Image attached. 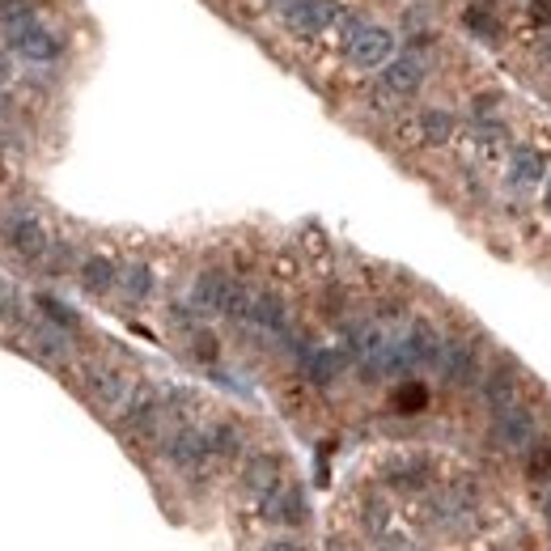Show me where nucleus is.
<instances>
[{
	"instance_id": "ddd939ff",
	"label": "nucleus",
	"mask_w": 551,
	"mask_h": 551,
	"mask_svg": "<svg viewBox=\"0 0 551 551\" xmlns=\"http://www.w3.org/2000/svg\"><path fill=\"white\" fill-rule=\"evenodd\" d=\"M284 484V467L276 454H251L242 467V492L255 496V501H263V496H272L276 488Z\"/></svg>"
},
{
	"instance_id": "0eeeda50",
	"label": "nucleus",
	"mask_w": 551,
	"mask_h": 551,
	"mask_svg": "<svg viewBox=\"0 0 551 551\" xmlns=\"http://www.w3.org/2000/svg\"><path fill=\"white\" fill-rule=\"evenodd\" d=\"M378 85H382V94L390 98H412L424 90V81H429V64H424L420 56H412V51H403V56H395L390 64L378 68Z\"/></svg>"
},
{
	"instance_id": "f257e3e1",
	"label": "nucleus",
	"mask_w": 551,
	"mask_h": 551,
	"mask_svg": "<svg viewBox=\"0 0 551 551\" xmlns=\"http://www.w3.org/2000/svg\"><path fill=\"white\" fill-rule=\"evenodd\" d=\"M395 47H399L395 30H386L378 22H361L357 34L344 43V60L357 68V73H373V68H382V64L395 60Z\"/></svg>"
},
{
	"instance_id": "7c9ffc66",
	"label": "nucleus",
	"mask_w": 551,
	"mask_h": 551,
	"mask_svg": "<svg viewBox=\"0 0 551 551\" xmlns=\"http://www.w3.org/2000/svg\"><path fill=\"white\" fill-rule=\"evenodd\" d=\"M382 551H416L403 535H382Z\"/></svg>"
},
{
	"instance_id": "423d86ee",
	"label": "nucleus",
	"mask_w": 551,
	"mask_h": 551,
	"mask_svg": "<svg viewBox=\"0 0 551 551\" xmlns=\"http://www.w3.org/2000/svg\"><path fill=\"white\" fill-rule=\"evenodd\" d=\"M81 382H85V390H90V399L98 407H106V412H119V407L128 403V395H132V382L123 378L119 369L98 365V361H85L81 365Z\"/></svg>"
},
{
	"instance_id": "4468645a",
	"label": "nucleus",
	"mask_w": 551,
	"mask_h": 551,
	"mask_svg": "<svg viewBox=\"0 0 551 551\" xmlns=\"http://www.w3.org/2000/svg\"><path fill=\"white\" fill-rule=\"evenodd\" d=\"M547 157L539 149H530V145H518L509 153V170H505V179L513 191H535L543 179H547Z\"/></svg>"
},
{
	"instance_id": "b1692460",
	"label": "nucleus",
	"mask_w": 551,
	"mask_h": 551,
	"mask_svg": "<svg viewBox=\"0 0 551 551\" xmlns=\"http://www.w3.org/2000/svg\"><path fill=\"white\" fill-rule=\"evenodd\" d=\"M191 357L200 361V365H217L221 361V340L208 327H195L191 331Z\"/></svg>"
},
{
	"instance_id": "dca6fc26",
	"label": "nucleus",
	"mask_w": 551,
	"mask_h": 551,
	"mask_svg": "<svg viewBox=\"0 0 551 551\" xmlns=\"http://www.w3.org/2000/svg\"><path fill=\"white\" fill-rule=\"evenodd\" d=\"M479 395H484V403L496 412H505V407L518 403V373H513L509 365H492L484 378H479Z\"/></svg>"
},
{
	"instance_id": "9b49d317",
	"label": "nucleus",
	"mask_w": 551,
	"mask_h": 551,
	"mask_svg": "<svg viewBox=\"0 0 551 551\" xmlns=\"http://www.w3.org/2000/svg\"><path fill=\"white\" fill-rule=\"evenodd\" d=\"M382 479L395 492H407V496H416V492H429L433 484V462L424 458V454H403V458H390L386 467H382Z\"/></svg>"
},
{
	"instance_id": "aec40b11",
	"label": "nucleus",
	"mask_w": 551,
	"mask_h": 551,
	"mask_svg": "<svg viewBox=\"0 0 551 551\" xmlns=\"http://www.w3.org/2000/svg\"><path fill=\"white\" fill-rule=\"evenodd\" d=\"M429 386H424L420 378H403L395 390H390V407H395L399 416H420L424 407H429Z\"/></svg>"
},
{
	"instance_id": "6e6552de",
	"label": "nucleus",
	"mask_w": 551,
	"mask_h": 551,
	"mask_svg": "<svg viewBox=\"0 0 551 551\" xmlns=\"http://www.w3.org/2000/svg\"><path fill=\"white\" fill-rule=\"evenodd\" d=\"M492 437H496V446H505V450H530L535 446V437H539V420H535L530 407L513 403V407H505V412L492 416Z\"/></svg>"
},
{
	"instance_id": "1a4fd4ad",
	"label": "nucleus",
	"mask_w": 551,
	"mask_h": 551,
	"mask_svg": "<svg viewBox=\"0 0 551 551\" xmlns=\"http://www.w3.org/2000/svg\"><path fill=\"white\" fill-rule=\"evenodd\" d=\"M437 373L446 378L450 386L458 390H471L479 382V352L471 340H446L441 344V361H437Z\"/></svg>"
},
{
	"instance_id": "c756f323",
	"label": "nucleus",
	"mask_w": 551,
	"mask_h": 551,
	"mask_svg": "<svg viewBox=\"0 0 551 551\" xmlns=\"http://www.w3.org/2000/svg\"><path fill=\"white\" fill-rule=\"evenodd\" d=\"M259 551H306L297 539H268V543H259Z\"/></svg>"
},
{
	"instance_id": "f03ea898",
	"label": "nucleus",
	"mask_w": 551,
	"mask_h": 551,
	"mask_svg": "<svg viewBox=\"0 0 551 551\" xmlns=\"http://www.w3.org/2000/svg\"><path fill=\"white\" fill-rule=\"evenodd\" d=\"M340 9H344L340 0H289V5L280 9V22L293 39H323L335 26Z\"/></svg>"
},
{
	"instance_id": "4be33fe9",
	"label": "nucleus",
	"mask_w": 551,
	"mask_h": 551,
	"mask_svg": "<svg viewBox=\"0 0 551 551\" xmlns=\"http://www.w3.org/2000/svg\"><path fill=\"white\" fill-rule=\"evenodd\" d=\"M462 26H467L475 39H484V43H496L505 34V26H501V17H496L492 9H479V5H471L467 13H462Z\"/></svg>"
},
{
	"instance_id": "39448f33",
	"label": "nucleus",
	"mask_w": 551,
	"mask_h": 551,
	"mask_svg": "<svg viewBox=\"0 0 551 551\" xmlns=\"http://www.w3.org/2000/svg\"><path fill=\"white\" fill-rule=\"evenodd\" d=\"M9 43L17 51V60H26V64H56V60H64V39L51 26H43L39 17L26 22V26H17V30H9Z\"/></svg>"
},
{
	"instance_id": "7ed1b4c3",
	"label": "nucleus",
	"mask_w": 551,
	"mask_h": 551,
	"mask_svg": "<svg viewBox=\"0 0 551 551\" xmlns=\"http://www.w3.org/2000/svg\"><path fill=\"white\" fill-rule=\"evenodd\" d=\"M162 454L174 471L183 475H204L212 467V454H208V437L204 429H195V424H174L170 437L162 441Z\"/></svg>"
},
{
	"instance_id": "412c9836",
	"label": "nucleus",
	"mask_w": 551,
	"mask_h": 551,
	"mask_svg": "<svg viewBox=\"0 0 551 551\" xmlns=\"http://www.w3.org/2000/svg\"><path fill=\"white\" fill-rule=\"evenodd\" d=\"M34 306H39V314H43V318H47V323L56 327V331H64V335H73V331L81 327L77 310H73V306H64L60 297H51V293H39V297H34Z\"/></svg>"
},
{
	"instance_id": "e433bc0d",
	"label": "nucleus",
	"mask_w": 551,
	"mask_h": 551,
	"mask_svg": "<svg viewBox=\"0 0 551 551\" xmlns=\"http://www.w3.org/2000/svg\"><path fill=\"white\" fill-rule=\"evenodd\" d=\"M0 174H5V166H0Z\"/></svg>"
},
{
	"instance_id": "c85d7f7f",
	"label": "nucleus",
	"mask_w": 551,
	"mask_h": 551,
	"mask_svg": "<svg viewBox=\"0 0 551 551\" xmlns=\"http://www.w3.org/2000/svg\"><path fill=\"white\" fill-rule=\"evenodd\" d=\"M17 81V64H13V56H5V51H0V90H5V85H13Z\"/></svg>"
},
{
	"instance_id": "6ab92c4d",
	"label": "nucleus",
	"mask_w": 551,
	"mask_h": 551,
	"mask_svg": "<svg viewBox=\"0 0 551 551\" xmlns=\"http://www.w3.org/2000/svg\"><path fill=\"white\" fill-rule=\"evenodd\" d=\"M416 136L424 140V145L441 149V145H450V140L458 136V119L446 111V106H429V111L416 115Z\"/></svg>"
},
{
	"instance_id": "5701e85b",
	"label": "nucleus",
	"mask_w": 551,
	"mask_h": 551,
	"mask_svg": "<svg viewBox=\"0 0 551 551\" xmlns=\"http://www.w3.org/2000/svg\"><path fill=\"white\" fill-rule=\"evenodd\" d=\"M34 348H39V357L43 361H68V335L56 331V327H43L39 335H34Z\"/></svg>"
},
{
	"instance_id": "f3484780",
	"label": "nucleus",
	"mask_w": 551,
	"mask_h": 551,
	"mask_svg": "<svg viewBox=\"0 0 551 551\" xmlns=\"http://www.w3.org/2000/svg\"><path fill=\"white\" fill-rule=\"evenodd\" d=\"M115 289L128 297L132 306H145V301H153V293H157V272H153V263H145V259L123 263Z\"/></svg>"
},
{
	"instance_id": "bb28decb",
	"label": "nucleus",
	"mask_w": 551,
	"mask_h": 551,
	"mask_svg": "<svg viewBox=\"0 0 551 551\" xmlns=\"http://www.w3.org/2000/svg\"><path fill=\"white\" fill-rule=\"evenodd\" d=\"M526 475H530V479H539V484H547V479H551V446H547V441H543V446H530Z\"/></svg>"
},
{
	"instance_id": "cd10ccee",
	"label": "nucleus",
	"mask_w": 551,
	"mask_h": 551,
	"mask_svg": "<svg viewBox=\"0 0 551 551\" xmlns=\"http://www.w3.org/2000/svg\"><path fill=\"white\" fill-rule=\"evenodd\" d=\"M526 22L535 30H547L551 26V0H530L526 5Z\"/></svg>"
},
{
	"instance_id": "473e14b6",
	"label": "nucleus",
	"mask_w": 551,
	"mask_h": 551,
	"mask_svg": "<svg viewBox=\"0 0 551 551\" xmlns=\"http://www.w3.org/2000/svg\"><path fill=\"white\" fill-rule=\"evenodd\" d=\"M5 318H9V297L0 293V323H5Z\"/></svg>"
},
{
	"instance_id": "a878e982",
	"label": "nucleus",
	"mask_w": 551,
	"mask_h": 551,
	"mask_svg": "<svg viewBox=\"0 0 551 551\" xmlns=\"http://www.w3.org/2000/svg\"><path fill=\"white\" fill-rule=\"evenodd\" d=\"M361 522H365V530L373 539H382V535H390V509L378 501V496H369V501L361 505Z\"/></svg>"
},
{
	"instance_id": "c9c22d12",
	"label": "nucleus",
	"mask_w": 551,
	"mask_h": 551,
	"mask_svg": "<svg viewBox=\"0 0 551 551\" xmlns=\"http://www.w3.org/2000/svg\"><path fill=\"white\" fill-rule=\"evenodd\" d=\"M543 56H547V64H551V47H547V51H543Z\"/></svg>"
},
{
	"instance_id": "f8f14e48",
	"label": "nucleus",
	"mask_w": 551,
	"mask_h": 551,
	"mask_svg": "<svg viewBox=\"0 0 551 551\" xmlns=\"http://www.w3.org/2000/svg\"><path fill=\"white\" fill-rule=\"evenodd\" d=\"M259 518L272 522V526H306V522H310L306 492L280 484L272 496H263V501H259Z\"/></svg>"
},
{
	"instance_id": "72a5a7b5",
	"label": "nucleus",
	"mask_w": 551,
	"mask_h": 551,
	"mask_svg": "<svg viewBox=\"0 0 551 551\" xmlns=\"http://www.w3.org/2000/svg\"><path fill=\"white\" fill-rule=\"evenodd\" d=\"M543 518H547V526H551V496H547V501H543Z\"/></svg>"
},
{
	"instance_id": "393cba45",
	"label": "nucleus",
	"mask_w": 551,
	"mask_h": 551,
	"mask_svg": "<svg viewBox=\"0 0 551 551\" xmlns=\"http://www.w3.org/2000/svg\"><path fill=\"white\" fill-rule=\"evenodd\" d=\"M81 263V255H77V246L73 242H51V251H47V259H43V268L51 272V276H64L68 268H77Z\"/></svg>"
},
{
	"instance_id": "20e7f679",
	"label": "nucleus",
	"mask_w": 551,
	"mask_h": 551,
	"mask_svg": "<svg viewBox=\"0 0 551 551\" xmlns=\"http://www.w3.org/2000/svg\"><path fill=\"white\" fill-rule=\"evenodd\" d=\"M0 238H5V246L22 263H39V268H43V259L51 251V234L34 212H13V217L5 221V229H0Z\"/></svg>"
},
{
	"instance_id": "2f4dec72",
	"label": "nucleus",
	"mask_w": 551,
	"mask_h": 551,
	"mask_svg": "<svg viewBox=\"0 0 551 551\" xmlns=\"http://www.w3.org/2000/svg\"><path fill=\"white\" fill-rule=\"evenodd\" d=\"M543 208L551 212V174H547V179H543Z\"/></svg>"
},
{
	"instance_id": "9d476101",
	"label": "nucleus",
	"mask_w": 551,
	"mask_h": 551,
	"mask_svg": "<svg viewBox=\"0 0 551 551\" xmlns=\"http://www.w3.org/2000/svg\"><path fill=\"white\" fill-rule=\"evenodd\" d=\"M234 289H238V276H229L225 268H204L191 284V306L200 314H225Z\"/></svg>"
},
{
	"instance_id": "2eb2a0df",
	"label": "nucleus",
	"mask_w": 551,
	"mask_h": 551,
	"mask_svg": "<svg viewBox=\"0 0 551 551\" xmlns=\"http://www.w3.org/2000/svg\"><path fill=\"white\" fill-rule=\"evenodd\" d=\"M77 280H81V293L106 297V293H115V284H119V263L111 255H81Z\"/></svg>"
},
{
	"instance_id": "f704fd0d",
	"label": "nucleus",
	"mask_w": 551,
	"mask_h": 551,
	"mask_svg": "<svg viewBox=\"0 0 551 551\" xmlns=\"http://www.w3.org/2000/svg\"><path fill=\"white\" fill-rule=\"evenodd\" d=\"M327 551H344V547H340V543H331V547H327Z\"/></svg>"
},
{
	"instance_id": "a211bd4d",
	"label": "nucleus",
	"mask_w": 551,
	"mask_h": 551,
	"mask_svg": "<svg viewBox=\"0 0 551 551\" xmlns=\"http://www.w3.org/2000/svg\"><path fill=\"white\" fill-rule=\"evenodd\" d=\"M204 437H208V454H212V462H238V458L246 454V433L238 429L234 420H217V424H208Z\"/></svg>"
}]
</instances>
